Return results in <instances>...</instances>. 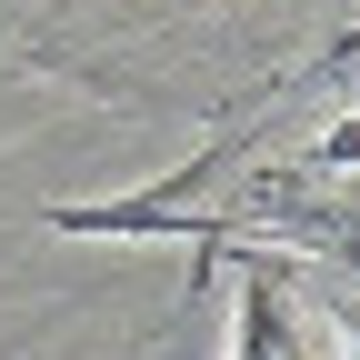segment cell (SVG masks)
<instances>
[{"mask_svg": "<svg viewBox=\"0 0 360 360\" xmlns=\"http://www.w3.org/2000/svg\"><path fill=\"white\" fill-rule=\"evenodd\" d=\"M350 141H360V120L350 101L321 110V130H290V80L270 90L260 110H240L200 160H180L170 180H150V191H130V200H70L51 210L70 240H101V231H180L200 250H231V240H310V250H330L350 260Z\"/></svg>", "mask_w": 360, "mask_h": 360, "instance_id": "cell-1", "label": "cell"}, {"mask_svg": "<svg viewBox=\"0 0 360 360\" xmlns=\"http://www.w3.org/2000/svg\"><path fill=\"white\" fill-rule=\"evenodd\" d=\"M231 360H350V321H340V310H310L270 260H240Z\"/></svg>", "mask_w": 360, "mask_h": 360, "instance_id": "cell-2", "label": "cell"}]
</instances>
